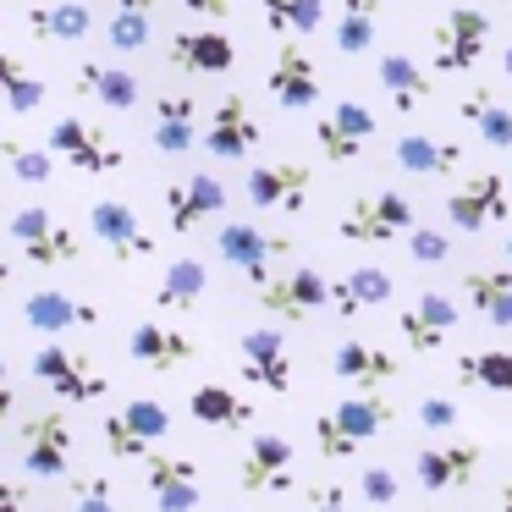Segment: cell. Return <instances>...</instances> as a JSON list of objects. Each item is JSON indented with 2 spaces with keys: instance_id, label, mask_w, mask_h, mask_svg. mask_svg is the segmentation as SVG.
<instances>
[{
  "instance_id": "cell-1",
  "label": "cell",
  "mask_w": 512,
  "mask_h": 512,
  "mask_svg": "<svg viewBox=\"0 0 512 512\" xmlns=\"http://www.w3.org/2000/svg\"><path fill=\"white\" fill-rule=\"evenodd\" d=\"M391 424H397V402L386 397V386L380 391H353L336 413H320V419H314V452H320L325 463H347L358 446L375 441V435H386Z\"/></svg>"
},
{
  "instance_id": "cell-2",
  "label": "cell",
  "mask_w": 512,
  "mask_h": 512,
  "mask_svg": "<svg viewBox=\"0 0 512 512\" xmlns=\"http://www.w3.org/2000/svg\"><path fill=\"white\" fill-rule=\"evenodd\" d=\"M6 237L23 254V265H72L83 254V237L61 226L45 204H17L12 221H6Z\"/></svg>"
},
{
  "instance_id": "cell-3",
  "label": "cell",
  "mask_w": 512,
  "mask_h": 512,
  "mask_svg": "<svg viewBox=\"0 0 512 512\" xmlns=\"http://www.w3.org/2000/svg\"><path fill=\"white\" fill-rule=\"evenodd\" d=\"M413 199L402 193H369V199H353V210L336 221V237L353 248H380V243H397V237L413 232Z\"/></svg>"
},
{
  "instance_id": "cell-4",
  "label": "cell",
  "mask_w": 512,
  "mask_h": 512,
  "mask_svg": "<svg viewBox=\"0 0 512 512\" xmlns=\"http://www.w3.org/2000/svg\"><path fill=\"white\" fill-rule=\"evenodd\" d=\"M215 248H221V259L248 281V287H259L276 265H287L298 243H292V237H276V232H259L254 221H226L221 232H215Z\"/></svg>"
},
{
  "instance_id": "cell-5",
  "label": "cell",
  "mask_w": 512,
  "mask_h": 512,
  "mask_svg": "<svg viewBox=\"0 0 512 512\" xmlns=\"http://www.w3.org/2000/svg\"><path fill=\"white\" fill-rule=\"evenodd\" d=\"M490 45V17L474 6H452L430 34V67L435 72H474Z\"/></svg>"
},
{
  "instance_id": "cell-6",
  "label": "cell",
  "mask_w": 512,
  "mask_h": 512,
  "mask_svg": "<svg viewBox=\"0 0 512 512\" xmlns=\"http://www.w3.org/2000/svg\"><path fill=\"white\" fill-rule=\"evenodd\" d=\"M254 303L276 320H309L314 309H331V281L309 265H292V270H270L265 281L254 287Z\"/></svg>"
},
{
  "instance_id": "cell-7",
  "label": "cell",
  "mask_w": 512,
  "mask_h": 512,
  "mask_svg": "<svg viewBox=\"0 0 512 512\" xmlns=\"http://www.w3.org/2000/svg\"><path fill=\"white\" fill-rule=\"evenodd\" d=\"M17 452L34 479H61L72 463V424L67 413H28L17 424Z\"/></svg>"
},
{
  "instance_id": "cell-8",
  "label": "cell",
  "mask_w": 512,
  "mask_h": 512,
  "mask_svg": "<svg viewBox=\"0 0 512 512\" xmlns=\"http://www.w3.org/2000/svg\"><path fill=\"white\" fill-rule=\"evenodd\" d=\"M309 188H314V171L303 166V160H259V166H248V177H243V193H248L254 210L298 215L303 204H309Z\"/></svg>"
},
{
  "instance_id": "cell-9",
  "label": "cell",
  "mask_w": 512,
  "mask_h": 512,
  "mask_svg": "<svg viewBox=\"0 0 512 512\" xmlns=\"http://www.w3.org/2000/svg\"><path fill=\"white\" fill-rule=\"evenodd\" d=\"M34 380H39L45 391H56L61 402H94V397H105L100 369H94L83 353L61 347V342H45V347L34 353Z\"/></svg>"
},
{
  "instance_id": "cell-10",
  "label": "cell",
  "mask_w": 512,
  "mask_h": 512,
  "mask_svg": "<svg viewBox=\"0 0 512 512\" xmlns=\"http://www.w3.org/2000/svg\"><path fill=\"white\" fill-rule=\"evenodd\" d=\"M507 188H512V177H501V171H474V177L446 199V221H452L457 232H485V226L507 221V210H512Z\"/></svg>"
},
{
  "instance_id": "cell-11",
  "label": "cell",
  "mask_w": 512,
  "mask_h": 512,
  "mask_svg": "<svg viewBox=\"0 0 512 512\" xmlns=\"http://www.w3.org/2000/svg\"><path fill=\"white\" fill-rule=\"evenodd\" d=\"M50 149H56L67 166H78V171H89V177H111V171H122V149L111 144V138L100 133V127H89V122H78V116H61L56 127H50V138H45Z\"/></svg>"
},
{
  "instance_id": "cell-12",
  "label": "cell",
  "mask_w": 512,
  "mask_h": 512,
  "mask_svg": "<svg viewBox=\"0 0 512 512\" xmlns=\"http://www.w3.org/2000/svg\"><path fill=\"white\" fill-rule=\"evenodd\" d=\"M375 138V111L358 100H336L325 116H314V149H320L325 160H336V166H347V160H358V149Z\"/></svg>"
},
{
  "instance_id": "cell-13",
  "label": "cell",
  "mask_w": 512,
  "mask_h": 512,
  "mask_svg": "<svg viewBox=\"0 0 512 512\" xmlns=\"http://www.w3.org/2000/svg\"><path fill=\"white\" fill-rule=\"evenodd\" d=\"M89 232L111 248L116 265H133V259L155 254V237L144 232V221L133 215V204H122V199H94L89 204Z\"/></svg>"
},
{
  "instance_id": "cell-14",
  "label": "cell",
  "mask_w": 512,
  "mask_h": 512,
  "mask_svg": "<svg viewBox=\"0 0 512 512\" xmlns=\"http://www.w3.org/2000/svg\"><path fill=\"white\" fill-rule=\"evenodd\" d=\"M226 210V182L210 177V171H193V177L171 182L166 188V221L177 237H193L204 221H215V215Z\"/></svg>"
},
{
  "instance_id": "cell-15",
  "label": "cell",
  "mask_w": 512,
  "mask_h": 512,
  "mask_svg": "<svg viewBox=\"0 0 512 512\" xmlns=\"http://www.w3.org/2000/svg\"><path fill=\"white\" fill-rule=\"evenodd\" d=\"M485 468V446L479 441H441V446H424L413 457V474H419L424 490H468Z\"/></svg>"
},
{
  "instance_id": "cell-16",
  "label": "cell",
  "mask_w": 512,
  "mask_h": 512,
  "mask_svg": "<svg viewBox=\"0 0 512 512\" xmlns=\"http://www.w3.org/2000/svg\"><path fill=\"white\" fill-rule=\"evenodd\" d=\"M237 479H243L248 496H259V490H270V496L298 490V479H292V441L281 430H259L243 452V474Z\"/></svg>"
},
{
  "instance_id": "cell-17",
  "label": "cell",
  "mask_w": 512,
  "mask_h": 512,
  "mask_svg": "<svg viewBox=\"0 0 512 512\" xmlns=\"http://www.w3.org/2000/svg\"><path fill=\"white\" fill-rule=\"evenodd\" d=\"M265 94L281 105V111H314V105H320V78H314L309 50L292 45V39H281L276 61H270V72H265Z\"/></svg>"
},
{
  "instance_id": "cell-18",
  "label": "cell",
  "mask_w": 512,
  "mask_h": 512,
  "mask_svg": "<svg viewBox=\"0 0 512 512\" xmlns=\"http://www.w3.org/2000/svg\"><path fill=\"white\" fill-rule=\"evenodd\" d=\"M259 144H265V127H259V116L248 111L243 94H226V100L215 105V116H210L204 149H210L215 160H248Z\"/></svg>"
},
{
  "instance_id": "cell-19",
  "label": "cell",
  "mask_w": 512,
  "mask_h": 512,
  "mask_svg": "<svg viewBox=\"0 0 512 512\" xmlns=\"http://www.w3.org/2000/svg\"><path fill=\"white\" fill-rule=\"evenodd\" d=\"M331 375L347 380L353 391H380L397 380V353H386L380 342H364V336H342L331 353Z\"/></svg>"
},
{
  "instance_id": "cell-20",
  "label": "cell",
  "mask_w": 512,
  "mask_h": 512,
  "mask_svg": "<svg viewBox=\"0 0 512 512\" xmlns=\"http://www.w3.org/2000/svg\"><path fill=\"white\" fill-rule=\"evenodd\" d=\"M452 325H457V303L446 298V292H419V298L397 314V331L413 353H435Z\"/></svg>"
},
{
  "instance_id": "cell-21",
  "label": "cell",
  "mask_w": 512,
  "mask_h": 512,
  "mask_svg": "<svg viewBox=\"0 0 512 512\" xmlns=\"http://www.w3.org/2000/svg\"><path fill=\"white\" fill-rule=\"evenodd\" d=\"M243 380H254V386L276 391V397H287L292 391V358H287V336L281 331H248L243 336Z\"/></svg>"
},
{
  "instance_id": "cell-22",
  "label": "cell",
  "mask_w": 512,
  "mask_h": 512,
  "mask_svg": "<svg viewBox=\"0 0 512 512\" xmlns=\"http://www.w3.org/2000/svg\"><path fill=\"white\" fill-rule=\"evenodd\" d=\"M23 320L45 336H67V331H78V325H100V309H94V303H78L72 292L39 287L23 298Z\"/></svg>"
},
{
  "instance_id": "cell-23",
  "label": "cell",
  "mask_w": 512,
  "mask_h": 512,
  "mask_svg": "<svg viewBox=\"0 0 512 512\" xmlns=\"http://www.w3.org/2000/svg\"><path fill=\"white\" fill-rule=\"evenodd\" d=\"M144 474H149V490L166 512L177 507H199V463L193 457H166V452H149L144 457Z\"/></svg>"
},
{
  "instance_id": "cell-24",
  "label": "cell",
  "mask_w": 512,
  "mask_h": 512,
  "mask_svg": "<svg viewBox=\"0 0 512 512\" xmlns=\"http://www.w3.org/2000/svg\"><path fill=\"white\" fill-rule=\"evenodd\" d=\"M149 138H155L160 155H188V149L199 144V105H193L188 94H160Z\"/></svg>"
},
{
  "instance_id": "cell-25",
  "label": "cell",
  "mask_w": 512,
  "mask_h": 512,
  "mask_svg": "<svg viewBox=\"0 0 512 512\" xmlns=\"http://www.w3.org/2000/svg\"><path fill=\"white\" fill-rule=\"evenodd\" d=\"M171 61H177L182 72H199V78H210V72H232L237 45L221 34V28H188V34L171 39Z\"/></svg>"
},
{
  "instance_id": "cell-26",
  "label": "cell",
  "mask_w": 512,
  "mask_h": 512,
  "mask_svg": "<svg viewBox=\"0 0 512 512\" xmlns=\"http://www.w3.org/2000/svg\"><path fill=\"white\" fill-rule=\"evenodd\" d=\"M391 160H397V171H408V177H446V171H457V160H463V144L430 138V133H402L397 144H391Z\"/></svg>"
},
{
  "instance_id": "cell-27",
  "label": "cell",
  "mask_w": 512,
  "mask_h": 512,
  "mask_svg": "<svg viewBox=\"0 0 512 512\" xmlns=\"http://www.w3.org/2000/svg\"><path fill=\"white\" fill-rule=\"evenodd\" d=\"M127 353H133V364H144V369H177V364H188V358L199 353V342H193L188 331H171V325H133Z\"/></svg>"
},
{
  "instance_id": "cell-28",
  "label": "cell",
  "mask_w": 512,
  "mask_h": 512,
  "mask_svg": "<svg viewBox=\"0 0 512 512\" xmlns=\"http://www.w3.org/2000/svg\"><path fill=\"white\" fill-rule=\"evenodd\" d=\"M391 292H397V281L380 265H358V270H347L342 281H331V309L342 314V320H353V314H364V309L391 303Z\"/></svg>"
},
{
  "instance_id": "cell-29",
  "label": "cell",
  "mask_w": 512,
  "mask_h": 512,
  "mask_svg": "<svg viewBox=\"0 0 512 512\" xmlns=\"http://www.w3.org/2000/svg\"><path fill=\"white\" fill-rule=\"evenodd\" d=\"M72 89L89 94V100H94V105H105V111H133V105L144 100V89H138V72L100 67V61H83L78 78H72Z\"/></svg>"
},
{
  "instance_id": "cell-30",
  "label": "cell",
  "mask_w": 512,
  "mask_h": 512,
  "mask_svg": "<svg viewBox=\"0 0 512 512\" xmlns=\"http://www.w3.org/2000/svg\"><path fill=\"white\" fill-rule=\"evenodd\" d=\"M463 292L479 320H490L496 331H512V265L507 270H468Z\"/></svg>"
},
{
  "instance_id": "cell-31",
  "label": "cell",
  "mask_w": 512,
  "mask_h": 512,
  "mask_svg": "<svg viewBox=\"0 0 512 512\" xmlns=\"http://www.w3.org/2000/svg\"><path fill=\"white\" fill-rule=\"evenodd\" d=\"M375 78H380V89H386L391 100H397V111H419V105L435 94V78H430V72H424L413 56H402V50L380 56Z\"/></svg>"
},
{
  "instance_id": "cell-32",
  "label": "cell",
  "mask_w": 512,
  "mask_h": 512,
  "mask_svg": "<svg viewBox=\"0 0 512 512\" xmlns=\"http://www.w3.org/2000/svg\"><path fill=\"white\" fill-rule=\"evenodd\" d=\"M188 413H193L199 424H210V430H243V424H254V408H248V402L237 397L232 386H221V380H204V386H193Z\"/></svg>"
},
{
  "instance_id": "cell-33",
  "label": "cell",
  "mask_w": 512,
  "mask_h": 512,
  "mask_svg": "<svg viewBox=\"0 0 512 512\" xmlns=\"http://www.w3.org/2000/svg\"><path fill=\"white\" fill-rule=\"evenodd\" d=\"M94 12L83 0H56V6H34L28 12V34L45 39V45H72V39H89Z\"/></svg>"
},
{
  "instance_id": "cell-34",
  "label": "cell",
  "mask_w": 512,
  "mask_h": 512,
  "mask_svg": "<svg viewBox=\"0 0 512 512\" xmlns=\"http://www.w3.org/2000/svg\"><path fill=\"white\" fill-rule=\"evenodd\" d=\"M204 287H210V270H204L199 259H177V265H166V276H160L155 303L166 314H188V309H199Z\"/></svg>"
},
{
  "instance_id": "cell-35",
  "label": "cell",
  "mask_w": 512,
  "mask_h": 512,
  "mask_svg": "<svg viewBox=\"0 0 512 512\" xmlns=\"http://www.w3.org/2000/svg\"><path fill=\"white\" fill-rule=\"evenodd\" d=\"M265 12V28L281 39H303L325 28V0H259Z\"/></svg>"
},
{
  "instance_id": "cell-36",
  "label": "cell",
  "mask_w": 512,
  "mask_h": 512,
  "mask_svg": "<svg viewBox=\"0 0 512 512\" xmlns=\"http://www.w3.org/2000/svg\"><path fill=\"white\" fill-rule=\"evenodd\" d=\"M463 116H468V127H474L479 138H485L490 149H512V111L496 100L490 89H474L463 100Z\"/></svg>"
},
{
  "instance_id": "cell-37",
  "label": "cell",
  "mask_w": 512,
  "mask_h": 512,
  "mask_svg": "<svg viewBox=\"0 0 512 512\" xmlns=\"http://www.w3.org/2000/svg\"><path fill=\"white\" fill-rule=\"evenodd\" d=\"M380 28V0H342V23H336V50L342 56H364L375 45Z\"/></svg>"
},
{
  "instance_id": "cell-38",
  "label": "cell",
  "mask_w": 512,
  "mask_h": 512,
  "mask_svg": "<svg viewBox=\"0 0 512 512\" xmlns=\"http://www.w3.org/2000/svg\"><path fill=\"white\" fill-rule=\"evenodd\" d=\"M149 12H155V0H116V17L105 28V45L133 56V50L149 45Z\"/></svg>"
},
{
  "instance_id": "cell-39",
  "label": "cell",
  "mask_w": 512,
  "mask_h": 512,
  "mask_svg": "<svg viewBox=\"0 0 512 512\" xmlns=\"http://www.w3.org/2000/svg\"><path fill=\"white\" fill-rule=\"evenodd\" d=\"M457 375H463L468 386H485V391H501V397H507V391H512V353H507V347L463 353V358H457Z\"/></svg>"
},
{
  "instance_id": "cell-40",
  "label": "cell",
  "mask_w": 512,
  "mask_h": 512,
  "mask_svg": "<svg viewBox=\"0 0 512 512\" xmlns=\"http://www.w3.org/2000/svg\"><path fill=\"white\" fill-rule=\"evenodd\" d=\"M0 83H6V111L12 116H34L45 105V78H34L17 56L0 61Z\"/></svg>"
},
{
  "instance_id": "cell-41",
  "label": "cell",
  "mask_w": 512,
  "mask_h": 512,
  "mask_svg": "<svg viewBox=\"0 0 512 512\" xmlns=\"http://www.w3.org/2000/svg\"><path fill=\"white\" fill-rule=\"evenodd\" d=\"M100 435H105V452H111L116 463H144V457H149V446H155L149 435H138L133 424L122 419V408H116L111 419L100 424Z\"/></svg>"
},
{
  "instance_id": "cell-42",
  "label": "cell",
  "mask_w": 512,
  "mask_h": 512,
  "mask_svg": "<svg viewBox=\"0 0 512 512\" xmlns=\"http://www.w3.org/2000/svg\"><path fill=\"white\" fill-rule=\"evenodd\" d=\"M6 160H12V177H23V182H50V171H56V149H23L17 138H6Z\"/></svg>"
},
{
  "instance_id": "cell-43",
  "label": "cell",
  "mask_w": 512,
  "mask_h": 512,
  "mask_svg": "<svg viewBox=\"0 0 512 512\" xmlns=\"http://www.w3.org/2000/svg\"><path fill=\"white\" fill-rule=\"evenodd\" d=\"M122 419L133 424L138 435H149V441H166L171 435V413H166V402H155V397H133L122 408Z\"/></svg>"
},
{
  "instance_id": "cell-44",
  "label": "cell",
  "mask_w": 512,
  "mask_h": 512,
  "mask_svg": "<svg viewBox=\"0 0 512 512\" xmlns=\"http://www.w3.org/2000/svg\"><path fill=\"white\" fill-rule=\"evenodd\" d=\"M358 501H375V507L397 501V474H391V468H364V474H358Z\"/></svg>"
},
{
  "instance_id": "cell-45",
  "label": "cell",
  "mask_w": 512,
  "mask_h": 512,
  "mask_svg": "<svg viewBox=\"0 0 512 512\" xmlns=\"http://www.w3.org/2000/svg\"><path fill=\"white\" fill-rule=\"evenodd\" d=\"M408 254L419 259V265H441V259L452 254V243H446L441 232H430V226H413V232H408Z\"/></svg>"
},
{
  "instance_id": "cell-46",
  "label": "cell",
  "mask_w": 512,
  "mask_h": 512,
  "mask_svg": "<svg viewBox=\"0 0 512 512\" xmlns=\"http://www.w3.org/2000/svg\"><path fill=\"white\" fill-rule=\"evenodd\" d=\"M413 419H419V430H452V424H457V402L452 397H424L419 408H413Z\"/></svg>"
},
{
  "instance_id": "cell-47",
  "label": "cell",
  "mask_w": 512,
  "mask_h": 512,
  "mask_svg": "<svg viewBox=\"0 0 512 512\" xmlns=\"http://www.w3.org/2000/svg\"><path fill=\"white\" fill-rule=\"evenodd\" d=\"M72 496H78L83 507H111L116 490H111V479H78V485H72Z\"/></svg>"
},
{
  "instance_id": "cell-48",
  "label": "cell",
  "mask_w": 512,
  "mask_h": 512,
  "mask_svg": "<svg viewBox=\"0 0 512 512\" xmlns=\"http://www.w3.org/2000/svg\"><path fill=\"white\" fill-rule=\"evenodd\" d=\"M353 496H358V485H309V501H320V507H342Z\"/></svg>"
},
{
  "instance_id": "cell-49",
  "label": "cell",
  "mask_w": 512,
  "mask_h": 512,
  "mask_svg": "<svg viewBox=\"0 0 512 512\" xmlns=\"http://www.w3.org/2000/svg\"><path fill=\"white\" fill-rule=\"evenodd\" d=\"M182 12H193V17H210V23H221V17L232 12V0H182Z\"/></svg>"
},
{
  "instance_id": "cell-50",
  "label": "cell",
  "mask_w": 512,
  "mask_h": 512,
  "mask_svg": "<svg viewBox=\"0 0 512 512\" xmlns=\"http://www.w3.org/2000/svg\"><path fill=\"white\" fill-rule=\"evenodd\" d=\"M501 67H507V78H512V45H507V50H501Z\"/></svg>"
},
{
  "instance_id": "cell-51",
  "label": "cell",
  "mask_w": 512,
  "mask_h": 512,
  "mask_svg": "<svg viewBox=\"0 0 512 512\" xmlns=\"http://www.w3.org/2000/svg\"><path fill=\"white\" fill-rule=\"evenodd\" d=\"M496 496H501V501H507V507H512V479H507V485H501V490H496Z\"/></svg>"
},
{
  "instance_id": "cell-52",
  "label": "cell",
  "mask_w": 512,
  "mask_h": 512,
  "mask_svg": "<svg viewBox=\"0 0 512 512\" xmlns=\"http://www.w3.org/2000/svg\"><path fill=\"white\" fill-rule=\"evenodd\" d=\"M507 265H512V237H507Z\"/></svg>"
},
{
  "instance_id": "cell-53",
  "label": "cell",
  "mask_w": 512,
  "mask_h": 512,
  "mask_svg": "<svg viewBox=\"0 0 512 512\" xmlns=\"http://www.w3.org/2000/svg\"><path fill=\"white\" fill-rule=\"evenodd\" d=\"M507 177H512V166H507Z\"/></svg>"
}]
</instances>
